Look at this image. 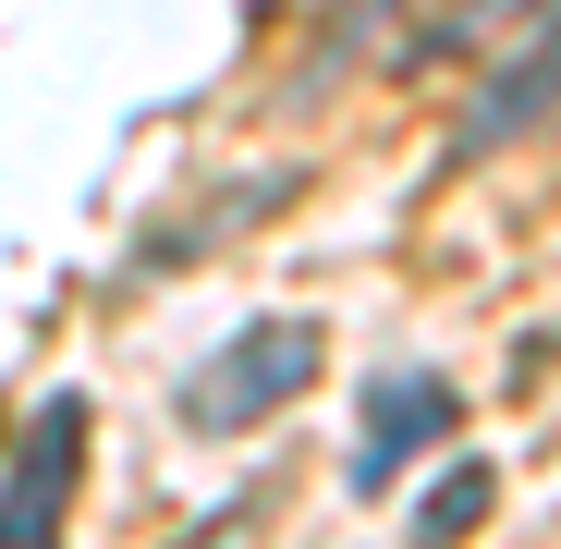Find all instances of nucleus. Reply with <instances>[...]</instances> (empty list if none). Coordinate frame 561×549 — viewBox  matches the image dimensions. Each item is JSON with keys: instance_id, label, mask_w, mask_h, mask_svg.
I'll return each instance as SVG.
<instances>
[{"instance_id": "nucleus-1", "label": "nucleus", "mask_w": 561, "mask_h": 549, "mask_svg": "<svg viewBox=\"0 0 561 549\" xmlns=\"http://www.w3.org/2000/svg\"><path fill=\"white\" fill-rule=\"evenodd\" d=\"M318 366H330V330H318V318H244V330L196 366V379H183V403H171V415L196 427V439H244L256 415L294 403Z\"/></svg>"}, {"instance_id": "nucleus-5", "label": "nucleus", "mask_w": 561, "mask_h": 549, "mask_svg": "<svg viewBox=\"0 0 561 549\" xmlns=\"http://www.w3.org/2000/svg\"><path fill=\"white\" fill-rule=\"evenodd\" d=\"M537 99H561V25H549V37H537V49H525V61L501 73V85H489V99H477V111H463V135H477V147H489V135H513V123H525Z\"/></svg>"}, {"instance_id": "nucleus-2", "label": "nucleus", "mask_w": 561, "mask_h": 549, "mask_svg": "<svg viewBox=\"0 0 561 549\" xmlns=\"http://www.w3.org/2000/svg\"><path fill=\"white\" fill-rule=\"evenodd\" d=\"M73 477H85V403L49 391L0 465V549H61V513H73Z\"/></svg>"}, {"instance_id": "nucleus-3", "label": "nucleus", "mask_w": 561, "mask_h": 549, "mask_svg": "<svg viewBox=\"0 0 561 549\" xmlns=\"http://www.w3.org/2000/svg\"><path fill=\"white\" fill-rule=\"evenodd\" d=\"M463 427V403H451V379H427V366H391L379 391H366V427H354V489H391L403 477V451H427V439H451Z\"/></svg>"}, {"instance_id": "nucleus-4", "label": "nucleus", "mask_w": 561, "mask_h": 549, "mask_svg": "<svg viewBox=\"0 0 561 549\" xmlns=\"http://www.w3.org/2000/svg\"><path fill=\"white\" fill-rule=\"evenodd\" d=\"M489 501H501V477L463 451V465H439L427 477V501H415V549H451V537H477L489 525Z\"/></svg>"}]
</instances>
